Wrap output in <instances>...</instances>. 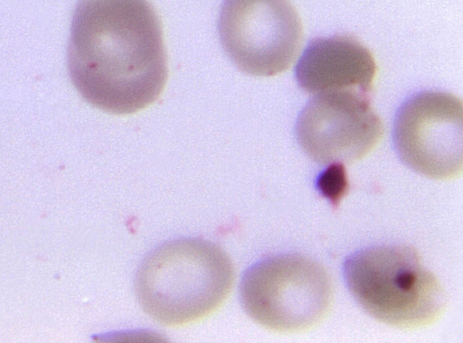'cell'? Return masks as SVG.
<instances>
[{
    "mask_svg": "<svg viewBox=\"0 0 463 343\" xmlns=\"http://www.w3.org/2000/svg\"><path fill=\"white\" fill-rule=\"evenodd\" d=\"M343 276L356 302L390 326L425 327L438 320L447 306L439 281L410 246L389 244L360 249L345 260Z\"/></svg>",
    "mask_w": 463,
    "mask_h": 343,
    "instance_id": "3",
    "label": "cell"
},
{
    "mask_svg": "<svg viewBox=\"0 0 463 343\" xmlns=\"http://www.w3.org/2000/svg\"><path fill=\"white\" fill-rule=\"evenodd\" d=\"M462 103L439 90L410 97L399 108L393 144L401 161L435 180H450L462 172Z\"/></svg>",
    "mask_w": 463,
    "mask_h": 343,
    "instance_id": "6",
    "label": "cell"
},
{
    "mask_svg": "<svg viewBox=\"0 0 463 343\" xmlns=\"http://www.w3.org/2000/svg\"><path fill=\"white\" fill-rule=\"evenodd\" d=\"M233 277V264L218 245L203 238H176L146 255L136 273L135 290L152 319L164 325H181L218 308Z\"/></svg>",
    "mask_w": 463,
    "mask_h": 343,
    "instance_id": "2",
    "label": "cell"
},
{
    "mask_svg": "<svg viewBox=\"0 0 463 343\" xmlns=\"http://www.w3.org/2000/svg\"><path fill=\"white\" fill-rule=\"evenodd\" d=\"M318 176L317 187L320 193L336 207L348 190V181L344 164H330Z\"/></svg>",
    "mask_w": 463,
    "mask_h": 343,
    "instance_id": "9",
    "label": "cell"
},
{
    "mask_svg": "<svg viewBox=\"0 0 463 343\" xmlns=\"http://www.w3.org/2000/svg\"><path fill=\"white\" fill-rule=\"evenodd\" d=\"M242 308L262 327L300 332L328 312L333 284L325 267L300 254H279L251 264L240 284Z\"/></svg>",
    "mask_w": 463,
    "mask_h": 343,
    "instance_id": "4",
    "label": "cell"
},
{
    "mask_svg": "<svg viewBox=\"0 0 463 343\" xmlns=\"http://www.w3.org/2000/svg\"><path fill=\"white\" fill-rule=\"evenodd\" d=\"M375 73L371 51L347 34L312 40L295 68L298 86L312 95L350 91L369 96Z\"/></svg>",
    "mask_w": 463,
    "mask_h": 343,
    "instance_id": "8",
    "label": "cell"
},
{
    "mask_svg": "<svg viewBox=\"0 0 463 343\" xmlns=\"http://www.w3.org/2000/svg\"><path fill=\"white\" fill-rule=\"evenodd\" d=\"M67 63L72 84L91 106L114 115L147 107L168 74L156 9L148 0H79Z\"/></svg>",
    "mask_w": 463,
    "mask_h": 343,
    "instance_id": "1",
    "label": "cell"
},
{
    "mask_svg": "<svg viewBox=\"0 0 463 343\" xmlns=\"http://www.w3.org/2000/svg\"><path fill=\"white\" fill-rule=\"evenodd\" d=\"M217 27L227 56L252 76L286 71L302 42L301 19L290 0H223Z\"/></svg>",
    "mask_w": 463,
    "mask_h": 343,
    "instance_id": "5",
    "label": "cell"
},
{
    "mask_svg": "<svg viewBox=\"0 0 463 343\" xmlns=\"http://www.w3.org/2000/svg\"><path fill=\"white\" fill-rule=\"evenodd\" d=\"M295 134L302 151L314 162L345 164L366 156L382 139L383 125L368 96L328 92L314 95L306 104Z\"/></svg>",
    "mask_w": 463,
    "mask_h": 343,
    "instance_id": "7",
    "label": "cell"
}]
</instances>
